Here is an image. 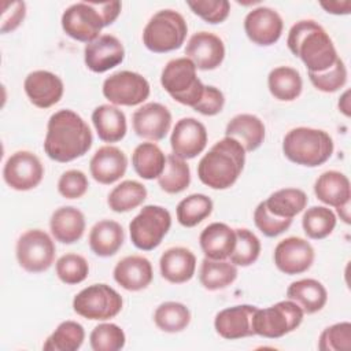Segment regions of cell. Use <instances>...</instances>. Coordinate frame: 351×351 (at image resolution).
<instances>
[{
    "label": "cell",
    "instance_id": "6da1fadb",
    "mask_svg": "<svg viewBox=\"0 0 351 351\" xmlns=\"http://www.w3.org/2000/svg\"><path fill=\"white\" fill-rule=\"evenodd\" d=\"M93 136L88 123L73 110L53 112L47 125L44 151L59 163H67L84 156L92 147Z\"/></svg>",
    "mask_w": 351,
    "mask_h": 351
},
{
    "label": "cell",
    "instance_id": "7a4b0ae2",
    "mask_svg": "<svg viewBox=\"0 0 351 351\" xmlns=\"http://www.w3.org/2000/svg\"><path fill=\"white\" fill-rule=\"evenodd\" d=\"M287 45L304 63L308 73H322L339 59L332 38L313 19H303L292 25L288 32Z\"/></svg>",
    "mask_w": 351,
    "mask_h": 351
},
{
    "label": "cell",
    "instance_id": "3957f363",
    "mask_svg": "<svg viewBox=\"0 0 351 351\" xmlns=\"http://www.w3.org/2000/svg\"><path fill=\"white\" fill-rule=\"evenodd\" d=\"M245 163V149L232 138L217 141L197 165L199 180L213 189H228L240 177Z\"/></svg>",
    "mask_w": 351,
    "mask_h": 351
},
{
    "label": "cell",
    "instance_id": "277c9868",
    "mask_svg": "<svg viewBox=\"0 0 351 351\" xmlns=\"http://www.w3.org/2000/svg\"><path fill=\"white\" fill-rule=\"evenodd\" d=\"M121 10V1L74 3L62 15V29L69 37L88 44L100 37L103 27L117 21Z\"/></svg>",
    "mask_w": 351,
    "mask_h": 351
},
{
    "label": "cell",
    "instance_id": "5b68a950",
    "mask_svg": "<svg viewBox=\"0 0 351 351\" xmlns=\"http://www.w3.org/2000/svg\"><path fill=\"white\" fill-rule=\"evenodd\" d=\"M333 148L335 144L329 133L306 126L291 129L282 140L285 158L306 167L324 165L332 156Z\"/></svg>",
    "mask_w": 351,
    "mask_h": 351
},
{
    "label": "cell",
    "instance_id": "8992f818",
    "mask_svg": "<svg viewBox=\"0 0 351 351\" xmlns=\"http://www.w3.org/2000/svg\"><path fill=\"white\" fill-rule=\"evenodd\" d=\"M188 33L184 16L174 10H160L154 14L143 30V43L155 53L178 49Z\"/></svg>",
    "mask_w": 351,
    "mask_h": 351
},
{
    "label": "cell",
    "instance_id": "52a82bcc",
    "mask_svg": "<svg viewBox=\"0 0 351 351\" xmlns=\"http://www.w3.org/2000/svg\"><path fill=\"white\" fill-rule=\"evenodd\" d=\"M196 66L186 56L171 59L160 74L163 89L180 104L195 107L202 99L204 85L196 74Z\"/></svg>",
    "mask_w": 351,
    "mask_h": 351
},
{
    "label": "cell",
    "instance_id": "ba28073f",
    "mask_svg": "<svg viewBox=\"0 0 351 351\" xmlns=\"http://www.w3.org/2000/svg\"><path fill=\"white\" fill-rule=\"evenodd\" d=\"M171 228V215L162 206L148 204L129 223L133 245L143 251L156 248Z\"/></svg>",
    "mask_w": 351,
    "mask_h": 351
},
{
    "label": "cell",
    "instance_id": "9c48e42d",
    "mask_svg": "<svg viewBox=\"0 0 351 351\" xmlns=\"http://www.w3.org/2000/svg\"><path fill=\"white\" fill-rule=\"evenodd\" d=\"M303 315V310L289 299L258 308L252 321L254 333L265 339H280L299 328Z\"/></svg>",
    "mask_w": 351,
    "mask_h": 351
},
{
    "label": "cell",
    "instance_id": "30bf717a",
    "mask_svg": "<svg viewBox=\"0 0 351 351\" xmlns=\"http://www.w3.org/2000/svg\"><path fill=\"white\" fill-rule=\"evenodd\" d=\"M122 296L107 284H93L80 291L73 299V310L92 321H107L122 310Z\"/></svg>",
    "mask_w": 351,
    "mask_h": 351
},
{
    "label": "cell",
    "instance_id": "8fae6325",
    "mask_svg": "<svg viewBox=\"0 0 351 351\" xmlns=\"http://www.w3.org/2000/svg\"><path fill=\"white\" fill-rule=\"evenodd\" d=\"M55 243L41 229H29L22 233L15 245V255L19 266L29 273L48 270L55 259Z\"/></svg>",
    "mask_w": 351,
    "mask_h": 351
},
{
    "label": "cell",
    "instance_id": "7c38bea8",
    "mask_svg": "<svg viewBox=\"0 0 351 351\" xmlns=\"http://www.w3.org/2000/svg\"><path fill=\"white\" fill-rule=\"evenodd\" d=\"M104 97L115 106H138L151 92L149 82L138 73L122 70L111 74L103 82Z\"/></svg>",
    "mask_w": 351,
    "mask_h": 351
},
{
    "label": "cell",
    "instance_id": "4fadbf2b",
    "mask_svg": "<svg viewBox=\"0 0 351 351\" xmlns=\"http://www.w3.org/2000/svg\"><path fill=\"white\" fill-rule=\"evenodd\" d=\"M43 163L30 151H16L4 163L3 178L11 189L30 191L43 181Z\"/></svg>",
    "mask_w": 351,
    "mask_h": 351
},
{
    "label": "cell",
    "instance_id": "5bb4252c",
    "mask_svg": "<svg viewBox=\"0 0 351 351\" xmlns=\"http://www.w3.org/2000/svg\"><path fill=\"white\" fill-rule=\"evenodd\" d=\"M274 263L280 271L288 276L307 271L315 258L313 245L302 237H287L274 248Z\"/></svg>",
    "mask_w": 351,
    "mask_h": 351
},
{
    "label": "cell",
    "instance_id": "9a60e30c",
    "mask_svg": "<svg viewBox=\"0 0 351 351\" xmlns=\"http://www.w3.org/2000/svg\"><path fill=\"white\" fill-rule=\"evenodd\" d=\"M171 151L181 159H193L207 145V129L196 118H181L173 128L170 137Z\"/></svg>",
    "mask_w": 351,
    "mask_h": 351
},
{
    "label": "cell",
    "instance_id": "2e32d148",
    "mask_svg": "<svg viewBox=\"0 0 351 351\" xmlns=\"http://www.w3.org/2000/svg\"><path fill=\"white\" fill-rule=\"evenodd\" d=\"M284 22L280 14L270 7H258L250 11L244 19V32L256 45L269 47L277 43L282 34Z\"/></svg>",
    "mask_w": 351,
    "mask_h": 351
},
{
    "label": "cell",
    "instance_id": "e0dca14e",
    "mask_svg": "<svg viewBox=\"0 0 351 351\" xmlns=\"http://www.w3.org/2000/svg\"><path fill=\"white\" fill-rule=\"evenodd\" d=\"M134 133L145 140L159 141L166 137L171 126V112L160 103L143 104L132 117Z\"/></svg>",
    "mask_w": 351,
    "mask_h": 351
},
{
    "label": "cell",
    "instance_id": "ac0fdd59",
    "mask_svg": "<svg viewBox=\"0 0 351 351\" xmlns=\"http://www.w3.org/2000/svg\"><path fill=\"white\" fill-rule=\"evenodd\" d=\"M125 58V48L119 38L112 34H101L84 48V60L93 73H104L121 64Z\"/></svg>",
    "mask_w": 351,
    "mask_h": 351
},
{
    "label": "cell",
    "instance_id": "d6986e66",
    "mask_svg": "<svg viewBox=\"0 0 351 351\" xmlns=\"http://www.w3.org/2000/svg\"><path fill=\"white\" fill-rule=\"evenodd\" d=\"M23 89L30 103L38 108L55 106L63 96V81L48 70H36L27 74Z\"/></svg>",
    "mask_w": 351,
    "mask_h": 351
},
{
    "label": "cell",
    "instance_id": "ffe728a7",
    "mask_svg": "<svg viewBox=\"0 0 351 351\" xmlns=\"http://www.w3.org/2000/svg\"><path fill=\"white\" fill-rule=\"evenodd\" d=\"M256 310L258 307L251 304H237L223 308L215 315L214 328L226 340L255 336L252 321Z\"/></svg>",
    "mask_w": 351,
    "mask_h": 351
},
{
    "label": "cell",
    "instance_id": "44dd1931",
    "mask_svg": "<svg viewBox=\"0 0 351 351\" xmlns=\"http://www.w3.org/2000/svg\"><path fill=\"white\" fill-rule=\"evenodd\" d=\"M185 55L199 70H214L221 66L225 58L223 41L214 33H195L185 48Z\"/></svg>",
    "mask_w": 351,
    "mask_h": 351
},
{
    "label": "cell",
    "instance_id": "7402d4cb",
    "mask_svg": "<svg viewBox=\"0 0 351 351\" xmlns=\"http://www.w3.org/2000/svg\"><path fill=\"white\" fill-rule=\"evenodd\" d=\"M128 169V158L122 149L114 145L100 147L89 162V171L95 181L103 185L121 180Z\"/></svg>",
    "mask_w": 351,
    "mask_h": 351
},
{
    "label": "cell",
    "instance_id": "603a6c76",
    "mask_svg": "<svg viewBox=\"0 0 351 351\" xmlns=\"http://www.w3.org/2000/svg\"><path fill=\"white\" fill-rule=\"evenodd\" d=\"M114 280L126 291L145 289L154 278L151 262L141 255L122 258L114 267Z\"/></svg>",
    "mask_w": 351,
    "mask_h": 351
},
{
    "label": "cell",
    "instance_id": "cb8c5ba5",
    "mask_svg": "<svg viewBox=\"0 0 351 351\" xmlns=\"http://www.w3.org/2000/svg\"><path fill=\"white\" fill-rule=\"evenodd\" d=\"M159 267L160 274L166 281L171 284H184L195 274L196 256L185 247H171L162 254Z\"/></svg>",
    "mask_w": 351,
    "mask_h": 351
},
{
    "label": "cell",
    "instance_id": "d4e9b609",
    "mask_svg": "<svg viewBox=\"0 0 351 351\" xmlns=\"http://www.w3.org/2000/svg\"><path fill=\"white\" fill-rule=\"evenodd\" d=\"M49 229L56 241L73 244L78 241L85 232V217L77 207H59L51 215Z\"/></svg>",
    "mask_w": 351,
    "mask_h": 351
},
{
    "label": "cell",
    "instance_id": "484cf974",
    "mask_svg": "<svg viewBox=\"0 0 351 351\" xmlns=\"http://www.w3.org/2000/svg\"><path fill=\"white\" fill-rule=\"evenodd\" d=\"M266 129L263 121L252 114H239L233 117L225 129V137L237 140L245 152L258 149L265 140Z\"/></svg>",
    "mask_w": 351,
    "mask_h": 351
},
{
    "label": "cell",
    "instance_id": "4316f807",
    "mask_svg": "<svg viewBox=\"0 0 351 351\" xmlns=\"http://www.w3.org/2000/svg\"><path fill=\"white\" fill-rule=\"evenodd\" d=\"M199 243L206 258L226 259L234 248L236 232L226 223L213 222L202 230Z\"/></svg>",
    "mask_w": 351,
    "mask_h": 351
},
{
    "label": "cell",
    "instance_id": "83f0119b",
    "mask_svg": "<svg viewBox=\"0 0 351 351\" xmlns=\"http://www.w3.org/2000/svg\"><path fill=\"white\" fill-rule=\"evenodd\" d=\"M88 241L95 255L101 258L112 256L122 247L125 232L117 221L101 219L92 226Z\"/></svg>",
    "mask_w": 351,
    "mask_h": 351
},
{
    "label": "cell",
    "instance_id": "f1b7e54d",
    "mask_svg": "<svg viewBox=\"0 0 351 351\" xmlns=\"http://www.w3.org/2000/svg\"><path fill=\"white\" fill-rule=\"evenodd\" d=\"M314 193L322 203L337 208L350 203V181L346 174L337 170L324 171L314 182Z\"/></svg>",
    "mask_w": 351,
    "mask_h": 351
},
{
    "label": "cell",
    "instance_id": "f546056e",
    "mask_svg": "<svg viewBox=\"0 0 351 351\" xmlns=\"http://www.w3.org/2000/svg\"><path fill=\"white\" fill-rule=\"evenodd\" d=\"M287 298L295 302L304 314L321 311L328 302V291L322 282L314 278L293 281L287 289Z\"/></svg>",
    "mask_w": 351,
    "mask_h": 351
},
{
    "label": "cell",
    "instance_id": "4dcf8cb0",
    "mask_svg": "<svg viewBox=\"0 0 351 351\" xmlns=\"http://www.w3.org/2000/svg\"><path fill=\"white\" fill-rule=\"evenodd\" d=\"M92 122L99 138L104 143L121 141L128 130L123 111L112 104H101L96 107L92 112Z\"/></svg>",
    "mask_w": 351,
    "mask_h": 351
},
{
    "label": "cell",
    "instance_id": "1f68e13d",
    "mask_svg": "<svg viewBox=\"0 0 351 351\" xmlns=\"http://www.w3.org/2000/svg\"><path fill=\"white\" fill-rule=\"evenodd\" d=\"M267 86L274 99L280 101H292L300 96L303 81L296 69L278 66L269 73Z\"/></svg>",
    "mask_w": 351,
    "mask_h": 351
},
{
    "label": "cell",
    "instance_id": "d6a6232c",
    "mask_svg": "<svg viewBox=\"0 0 351 351\" xmlns=\"http://www.w3.org/2000/svg\"><path fill=\"white\" fill-rule=\"evenodd\" d=\"M132 165L138 177L144 180H155L165 169L166 156L155 143L147 141L134 148Z\"/></svg>",
    "mask_w": 351,
    "mask_h": 351
},
{
    "label": "cell",
    "instance_id": "836d02e7",
    "mask_svg": "<svg viewBox=\"0 0 351 351\" xmlns=\"http://www.w3.org/2000/svg\"><path fill=\"white\" fill-rule=\"evenodd\" d=\"M307 202L308 199L304 191L298 188H282L273 192L265 200V204L273 215L292 219L306 208Z\"/></svg>",
    "mask_w": 351,
    "mask_h": 351
},
{
    "label": "cell",
    "instance_id": "e575fe53",
    "mask_svg": "<svg viewBox=\"0 0 351 351\" xmlns=\"http://www.w3.org/2000/svg\"><path fill=\"white\" fill-rule=\"evenodd\" d=\"M237 278V267L225 259L217 261L204 258L200 265L199 280L208 291H218L229 287Z\"/></svg>",
    "mask_w": 351,
    "mask_h": 351
},
{
    "label": "cell",
    "instance_id": "d590c367",
    "mask_svg": "<svg viewBox=\"0 0 351 351\" xmlns=\"http://www.w3.org/2000/svg\"><path fill=\"white\" fill-rule=\"evenodd\" d=\"M145 199L147 188L136 180H126L112 188L107 204L115 213H128L141 206Z\"/></svg>",
    "mask_w": 351,
    "mask_h": 351
},
{
    "label": "cell",
    "instance_id": "8d00e7d4",
    "mask_svg": "<svg viewBox=\"0 0 351 351\" xmlns=\"http://www.w3.org/2000/svg\"><path fill=\"white\" fill-rule=\"evenodd\" d=\"M158 184L162 191L170 195L185 191L191 184L189 165L174 154L167 155L165 169L158 177Z\"/></svg>",
    "mask_w": 351,
    "mask_h": 351
},
{
    "label": "cell",
    "instance_id": "74e56055",
    "mask_svg": "<svg viewBox=\"0 0 351 351\" xmlns=\"http://www.w3.org/2000/svg\"><path fill=\"white\" fill-rule=\"evenodd\" d=\"M85 340L84 326L75 321H63L48 336L43 348L45 351H77Z\"/></svg>",
    "mask_w": 351,
    "mask_h": 351
},
{
    "label": "cell",
    "instance_id": "f35d334b",
    "mask_svg": "<svg viewBox=\"0 0 351 351\" xmlns=\"http://www.w3.org/2000/svg\"><path fill=\"white\" fill-rule=\"evenodd\" d=\"M155 325L167 333H178L191 322L189 308L180 302H165L154 313Z\"/></svg>",
    "mask_w": 351,
    "mask_h": 351
},
{
    "label": "cell",
    "instance_id": "ab89813d",
    "mask_svg": "<svg viewBox=\"0 0 351 351\" xmlns=\"http://www.w3.org/2000/svg\"><path fill=\"white\" fill-rule=\"evenodd\" d=\"M213 200L203 193H192L182 199L177 208V219L185 228H193L213 213Z\"/></svg>",
    "mask_w": 351,
    "mask_h": 351
},
{
    "label": "cell",
    "instance_id": "60d3db41",
    "mask_svg": "<svg viewBox=\"0 0 351 351\" xmlns=\"http://www.w3.org/2000/svg\"><path fill=\"white\" fill-rule=\"evenodd\" d=\"M302 226L307 237L322 240L333 232L336 226V215L325 206H313L304 211Z\"/></svg>",
    "mask_w": 351,
    "mask_h": 351
},
{
    "label": "cell",
    "instance_id": "b9f144b4",
    "mask_svg": "<svg viewBox=\"0 0 351 351\" xmlns=\"http://www.w3.org/2000/svg\"><path fill=\"white\" fill-rule=\"evenodd\" d=\"M234 232H236V244L232 254L229 255L230 262L241 267L255 263L261 254L259 239L255 236V233H252L245 228L234 229Z\"/></svg>",
    "mask_w": 351,
    "mask_h": 351
},
{
    "label": "cell",
    "instance_id": "7bdbcfd3",
    "mask_svg": "<svg viewBox=\"0 0 351 351\" xmlns=\"http://www.w3.org/2000/svg\"><path fill=\"white\" fill-rule=\"evenodd\" d=\"M89 343L93 351H118L125 347L126 336L117 324L103 322L93 328Z\"/></svg>",
    "mask_w": 351,
    "mask_h": 351
},
{
    "label": "cell",
    "instance_id": "ee69618b",
    "mask_svg": "<svg viewBox=\"0 0 351 351\" xmlns=\"http://www.w3.org/2000/svg\"><path fill=\"white\" fill-rule=\"evenodd\" d=\"M56 276L67 285L82 282L89 273L88 261L78 254H64L56 261Z\"/></svg>",
    "mask_w": 351,
    "mask_h": 351
},
{
    "label": "cell",
    "instance_id": "f6af8a7d",
    "mask_svg": "<svg viewBox=\"0 0 351 351\" xmlns=\"http://www.w3.org/2000/svg\"><path fill=\"white\" fill-rule=\"evenodd\" d=\"M313 86L324 93H333L341 89L347 82V69L344 62L339 58L333 66L322 73H308Z\"/></svg>",
    "mask_w": 351,
    "mask_h": 351
},
{
    "label": "cell",
    "instance_id": "bcb514c9",
    "mask_svg": "<svg viewBox=\"0 0 351 351\" xmlns=\"http://www.w3.org/2000/svg\"><path fill=\"white\" fill-rule=\"evenodd\" d=\"M321 351H347L351 348V324L337 322L322 330L318 339Z\"/></svg>",
    "mask_w": 351,
    "mask_h": 351
},
{
    "label": "cell",
    "instance_id": "7dc6e473",
    "mask_svg": "<svg viewBox=\"0 0 351 351\" xmlns=\"http://www.w3.org/2000/svg\"><path fill=\"white\" fill-rule=\"evenodd\" d=\"M186 5L195 15L213 25L222 23L230 12V3L228 0H188Z\"/></svg>",
    "mask_w": 351,
    "mask_h": 351
},
{
    "label": "cell",
    "instance_id": "c3c4849f",
    "mask_svg": "<svg viewBox=\"0 0 351 351\" xmlns=\"http://www.w3.org/2000/svg\"><path fill=\"white\" fill-rule=\"evenodd\" d=\"M254 222L255 226L258 228V230L261 233H263L266 237H276L281 233H284L291 225H292V219L289 218H280L273 215L265 202H261L255 211H254Z\"/></svg>",
    "mask_w": 351,
    "mask_h": 351
},
{
    "label": "cell",
    "instance_id": "681fc988",
    "mask_svg": "<svg viewBox=\"0 0 351 351\" xmlns=\"http://www.w3.org/2000/svg\"><path fill=\"white\" fill-rule=\"evenodd\" d=\"M89 182L84 171L73 169L64 171L58 181V192L66 199H80L88 191Z\"/></svg>",
    "mask_w": 351,
    "mask_h": 351
},
{
    "label": "cell",
    "instance_id": "f907efd6",
    "mask_svg": "<svg viewBox=\"0 0 351 351\" xmlns=\"http://www.w3.org/2000/svg\"><path fill=\"white\" fill-rule=\"evenodd\" d=\"M26 15V4L23 1H3L1 4V34L14 32L23 22Z\"/></svg>",
    "mask_w": 351,
    "mask_h": 351
},
{
    "label": "cell",
    "instance_id": "816d5d0a",
    "mask_svg": "<svg viewBox=\"0 0 351 351\" xmlns=\"http://www.w3.org/2000/svg\"><path fill=\"white\" fill-rule=\"evenodd\" d=\"M225 106V96L223 93L213 86V85H204V90L202 95V99L199 103L193 107L196 112H200L206 117H214L222 111Z\"/></svg>",
    "mask_w": 351,
    "mask_h": 351
},
{
    "label": "cell",
    "instance_id": "f5cc1de1",
    "mask_svg": "<svg viewBox=\"0 0 351 351\" xmlns=\"http://www.w3.org/2000/svg\"><path fill=\"white\" fill-rule=\"evenodd\" d=\"M319 5L328 12L335 15H347L351 11V1L343 0V1H321Z\"/></svg>",
    "mask_w": 351,
    "mask_h": 351
},
{
    "label": "cell",
    "instance_id": "db71d44e",
    "mask_svg": "<svg viewBox=\"0 0 351 351\" xmlns=\"http://www.w3.org/2000/svg\"><path fill=\"white\" fill-rule=\"evenodd\" d=\"M350 90H346L343 95H341V97H340V100H339V108H340V111L346 115V117H350Z\"/></svg>",
    "mask_w": 351,
    "mask_h": 351
},
{
    "label": "cell",
    "instance_id": "11a10c76",
    "mask_svg": "<svg viewBox=\"0 0 351 351\" xmlns=\"http://www.w3.org/2000/svg\"><path fill=\"white\" fill-rule=\"evenodd\" d=\"M337 213L340 215V219H343L346 223H350V203L337 207Z\"/></svg>",
    "mask_w": 351,
    "mask_h": 351
}]
</instances>
